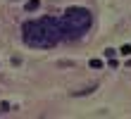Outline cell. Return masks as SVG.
<instances>
[{
    "instance_id": "1",
    "label": "cell",
    "mask_w": 131,
    "mask_h": 119,
    "mask_svg": "<svg viewBox=\"0 0 131 119\" xmlns=\"http://www.w3.org/2000/svg\"><path fill=\"white\" fill-rule=\"evenodd\" d=\"M21 36H24V43L31 48H52L60 41H64L57 17H41V19L24 21Z\"/></svg>"
},
{
    "instance_id": "2",
    "label": "cell",
    "mask_w": 131,
    "mask_h": 119,
    "mask_svg": "<svg viewBox=\"0 0 131 119\" xmlns=\"http://www.w3.org/2000/svg\"><path fill=\"white\" fill-rule=\"evenodd\" d=\"M91 24H93V17H91V12L86 10V7H69V10L62 14V19H60L62 38L72 41V38L83 36L91 29Z\"/></svg>"
},
{
    "instance_id": "3",
    "label": "cell",
    "mask_w": 131,
    "mask_h": 119,
    "mask_svg": "<svg viewBox=\"0 0 131 119\" xmlns=\"http://www.w3.org/2000/svg\"><path fill=\"white\" fill-rule=\"evenodd\" d=\"M38 5H41V0H29V3H26V10L34 12V10H38Z\"/></svg>"
},
{
    "instance_id": "4",
    "label": "cell",
    "mask_w": 131,
    "mask_h": 119,
    "mask_svg": "<svg viewBox=\"0 0 131 119\" xmlns=\"http://www.w3.org/2000/svg\"><path fill=\"white\" fill-rule=\"evenodd\" d=\"M88 67L91 69H100V67H103V62H100V60H88Z\"/></svg>"
},
{
    "instance_id": "5",
    "label": "cell",
    "mask_w": 131,
    "mask_h": 119,
    "mask_svg": "<svg viewBox=\"0 0 131 119\" xmlns=\"http://www.w3.org/2000/svg\"><path fill=\"white\" fill-rule=\"evenodd\" d=\"M122 55H131V45H122Z\"/></svg>"
}]
</instances>
